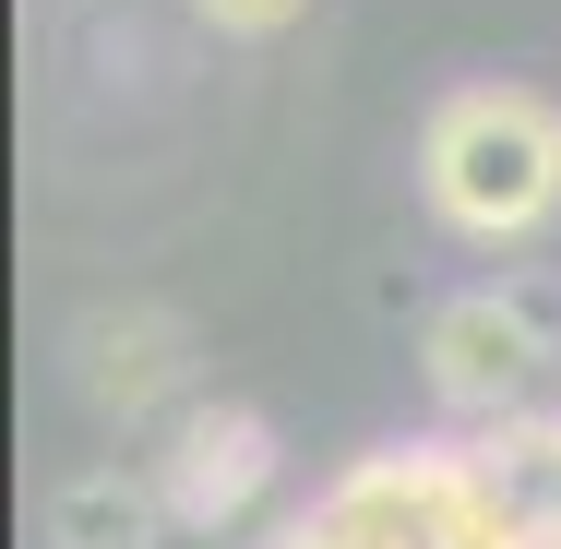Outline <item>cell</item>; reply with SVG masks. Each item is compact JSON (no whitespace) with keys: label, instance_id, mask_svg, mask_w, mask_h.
Segmentation results:
<instances>
[{"label":"cell","instance_id":"1","mask_svg":"<svg viewBox=\"0 0 561 549\" xmlns=\"http://www.w3.org/2000/svg\"><path fill=\"white\" fill-rule=\"evenodd\" d=\"M419 192L454 239L526 251L561 216V108L526 96V84H454L419 119Z\"/></svg>","mask_w":561,"mask_h":549},{"label":"cell","instance_id":"2","mask_svg":"<svg viewBox=\"0 0 561 549\" xmlns=\"http://www.w3.org/2000/svg\"><path fill=\"white\" fill-rule=\"evenodd\" d=\"M466 490H478L466 442H382L346 478H323V502L287 514L263 549H443L454 514H466Z\"/></svg>","mask_w":561,"mask_h":549},{"label":"cell","instance_id":"3","mask_svg":"<svg viewBox=\"0 0 561 549\" xmlns=\"http://www.w3.org/2000/svg\"><path fill=\"white\" fill-rule=\"evenodd\" d=\"M156 490H168V526H239L275 490V419L227 407V394H192L156 442Z\"/></svg>","mask_w":561,"mask_h":549},{"label":"cell","instance_id":"4","mask_svg":"<svg viewBox=\"0 0 561 549\" xmlns=\"http://www.w3.org/2000/svg\"><path fill=\"white\" fill-rule=\"evenodd\" d=\"M538 334H526V311L502 299V287H466V299H443L431 311V334H419V370H431V394H443L454 419H514L526 407V382H538Z\"/></svg>","mask_w":561,"mask_h":549},{"label":"cell","instance_id":"5","mask_svg":"<svg viewBox=\"0 0 561 549\" xmlns=\"http://www.w3.org/2000/svg\"><path fill=\"white\" fill-rule=\"evenodd\" d=\"M180 346H192V334L168 323V311H96V323L72 334V382H84V407L144 419V407L180 382Z\"/></svg>","mask_w":561,"mask_h":549},{"label":"cell","instance_id":"6","mask_svg":"<svg viewBox=\"0 0 561 549\" xmlns=\"http://www.w3.org/2000/svg\"><path fill=\"white\" fill-rule=\"evenodd\" d=\"M156 538H168L156 466H84L48 490V549H156Z\"/></svg>","mask_w":561,"mask_h":549},{"label":"cell","instance_id":"7","mask_svg":"<svg viewBox=\"0 0 561 549\" xmlns=\"http://www.w3.org/2000/svg\"><path fill=\"white\" fill-rule=\"evenodd\" d=\"M466 454H478V478H490V490H502L526 526H550V538H561V419H550V407H514V419H490Z\"/></svg>","mask_w":561,"mask_h":549},{"label":"cell","instance_id":"8","mask_svg":"<svg viewBox=\"0 0 561 549\" xmlns=\"http://www.w3.org/2000/svg\"><path fill=\"white\" fill-rule=\"evenodd\" d=\"M192 12H204L216 36H287V24L311 12V0H192Z\"/></svg>","mask_w":561,"mask_h":549},{"label":"cell","instance_id":"9","mask_svg":"<svg viewBox=\"0 0 561 549\" xmlns=\"http://www.w3.org/2000/svg\"><path fill=\"white\" fill-rule=\"evenodd\" d=\"M502 299L526 311V334H538V346H561V275H502Z\"/></svg>","mask_w":561,"mask_h":549}]
</instances>
